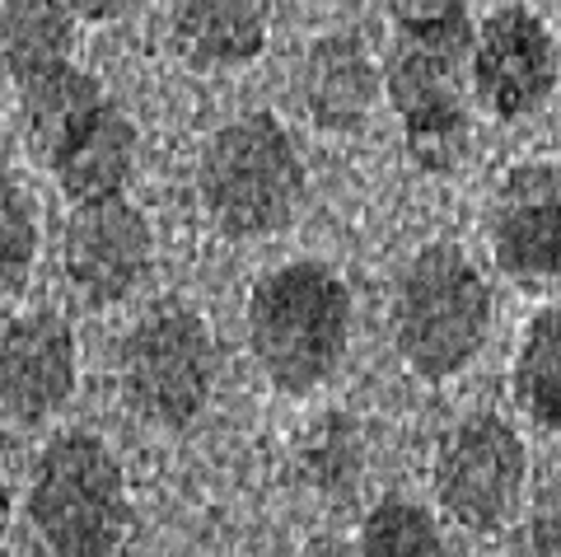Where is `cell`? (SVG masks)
Instances as JSON below:
<instances>
[{"label":"cell","mask_w":561,"mask_h":557,"mask_svg":"<svg viewBox=\"0 0 561 557\" xmlns=\"http://www.w3.org/2000/svg\"><path fill=\"white\" fill-rule=\"evenodd\" d=\"M28 520L61 557H108L131 525L127 478L113 450L90 431H61L33 464Z\"/></svg>","instance_id":"cell-6"},{"label":"cell","mask_w":561,"mask_h":557,"mask_svg":"<svg viewBox=\"0 0 561 557\" xmlns=\"http://www.w3.org/2000/svg\"><path fill=\"white\" fill-rule=\"evenodd\" d=\"M491 258L519 286L561 276V179L548 164H524L505 179L491 212Z\"/></svg>","instance_id":"cell-12"},{"label":"cell","mask_w":561,"mask_h":557,"mask_svg":"<svg viewBox=\"0 0 561 557\" xmlns=\"http://www.w3.org/2000/svg\"><path fill=\"white\" fill-rule=\"evenodd\" d=\"M515 398L542 431H561V305L529 319L515 356Z\"/></svg>","instance_id":"cell-16"},{"label":"cell","mask_w":561,"mask_h":557,"mask_svg":"<svg viewBox=\"0 0 561 557\" xmlns=\"http://www.w3.org/2000/svg\"><path fill=\"white\" fill-rule=\"evenodd\" d=\"M491 333V286L459 243L421 249L393 295V346L416 379L468 371Z\"/></svg>","instance_id":"cell-3"},{"label":"cell","mask_w":561,"mask_h":557,"mask_svg":"<svg viewBox=\"0 0 561 557\" xmlns=\"http://www.w3.org/2000/svg\"><path fill=\"white\" fill-rule=\"evenodd\" d=\"M28 150L70 202L117 197L136 169V127L76 61L20 90Z\"/></svg>","instance_id":"cell-1"},{"label":"cell","mask_w":561,"mask_h":557,"mask_svg":"<svg viewBox=\"0 0 561 557\" xmlns=\"http://www.w3.org/2000/svg\"><path fill=\"white\" fill-rule=\"evenodd\" d=\"M398 29H445L468 20V0H383Z\"/></svg>","instance_id":"cell-19"},{"label":"cell","mask_w":561,"mask_h":557,"mask_svg":"<svg viewBox=\"0 0 561 557\" xmlns=\"http://www.w3.org/2000/svg\"><path fill=\"white\" fill-rule=\"evenodd\" d=\"M529 455L515 427L496 412L454 422L435 455V507L468 534H496L519 515Z\"/></svg>","instance_id":"cell-8"},{"label":"cell","mask_w":561,"mask_h":557,"mask_svg":"<svg viewBox=\"0 0 561 557\" xmlns=\"http://www.w3.org/2000/svg\"><path fill=\"white\" fill-rule=\"evenodd\" d=\"M197 197L230 239H262L295 220L305 202V164L272 113H243L210 136L197 160Z\"/></svg>","instance_id":"cell-4"},{"label":"cell","mask_w":561,"mask_h":557,"mask_svg":"<svg viewBox=\"0 0 561 557\" xmlns=\"http://www.w3.org/2000/svg\"><path fill=\"white\" fill-rule=\"evenodd\" d=\"M66 276L90 305H117L146 286L154 263V239L146 216L127 197L76 202L61 239Z\"/></svg>","instance_id":"cell-10"},{"label":"cell","mask_w":561,"mask_h":557,"mask_svg":"<svg viewBox=\"0 0 561 557\" xmlns=\"http://www.w3.org/2000/svg\"><path fill=\"white\" fill-rule=\"evenodd\" d=\"M529 544H534V553H552V557H561V482L548 492V501L538 507Z\"/></svg>","instance_id":"cell-20"},{"label":"cell","mask_w":561,"mask_h":557,"mask_svg":"<svg viewBox=\"0 0 561 557\" xmlns=\"http://www.w3.org/2000/svg\"><path fill=\"white\" fill-rule=\"evenodd\" d=\"M561 52L548 24L524 5H505L472 33V94L491 117L515 122L552 99Z\"/></svg>","instance_id":"cell-9"},{"label":"cell","mask_w":561,"mask_h":557,"mask_svg":"<svg viewBox=\"0 0 561 557\" xmlns=\"http://www.w3.org/2000/svg\"><path fill=\"white\" fill-rule=\"evenodd\" d=\"M10 525V492H5V482H0V534H5Z\"/></svg>","instance_id":"cell-22"},{"label":"cell","mask_w":561,"mask_h":557,"mask_svg":"<svg viewBox=\"0 0 561 557\" xmlns=\"http://www.w3.org/2000/svg\"><path fill=\"white\" fill-rule=\"evenodd\" d=\"M76 20L66 0H0V71L14 90L76 61Z\"/></svg>","instance_id":"cell-15"},{"label":"cell","mask_w":561,"mask_h":557,"mask_svg":"<svg viewBox=\"0 0 561 557\" xmlns=\"http://www.w3.org/2000/svg\"><path fill=\"white\" fill-rule=\"evenodd\" d=\"M351 286L328 263L272 268L249 295V346L280 394H313L351 346Z\"/></svg>","instance_id":"cell-2"},{"label":"cell","mask_w":561,"mask_h":557,"mask_svg":"<svg viewBox=\"0 0 561 557\" xmlns=\"http://www.w3.org/2000/svg\"><path fill=\"white\" fill-rule=\"evenodd\" d=\"M360 553L370 557H426L445 553L435 515L408 497H383L360 525Z\"/></svg>","instance_id":"cell-17"},{"label":"cell","mask_w":561,"mask_h":557,"mask_svg":"<svg viewBox=\"0 0 561 557\" xmlns=\"http://www.w3.org/2000/svg\"><path fill=\"white\" fill-rule=\"evenodd\" d=\"M76 389V338L51 309L0 328V412L10 422H47Z\"/></svg>","instance_id":"cell-11"},{"label":"cell","mask_w":561,"mask_h":557,"mask_svg":"<svg viewBox=\"0 0 561 557\" xmlns=\"http://www.w3.org/2000/svg\"><path fill=\"white\" fill-rule=\"evenodd\" d=\"M216 389V342L197 309L154 305L122 342V398L140 422L183 431Z\"/></svg>","instance_id":"cell-7"},{"label":"cell","mask_w":561,"mask_h":557,"mask_svg":"<svg viewBox=\"0 0 561 557\" xmlns=\"http://www.w3.org/2000/svg\"><path fill=\"white\" fill-rule=\"evenodd\" d=\"M472 29L468 20L445 29H402L383 61V94L402 117L408 155L426 173H454L472 150L468 122Z\"/></svg>","instance_id":"cell-5"},{"label":"cell","mask_w":561,"mask_h":557,"mask_svg":"<svg viewBox=\"0 0 561 557\" xmlns=\"http://www.w3.org/2000/svg\"><path fill=\"white\" fill-rule=\"evenodd\" d=\"M169 38L197 71L249 66L267 47V0H173Z\"/></svg>","instance_id":"cell-14"},{"label":"cell","mask_w":561,"mask_h":557,"mask_svg":"<svg viewBox=\"0 0 561 557\" xmlns=\"http://www.w3.org/2000/svg\"><path fill=\"white\" fill-rule=\"evenodd\" d=\"M379 94H383V71L360 38L328 33V38L309 43L300 61V103L313 127L332 136L360 132L370 122Z\"/></svg>","instance_id":"cell-13"},{"label":"cell","mask_w":561,"mask_h":557,"mask_svg":"<svg viewBox=\"0 0 561 557\" xmlns=\"http://www.w3.org/2000/svg\"><path fill=\"white\" fill-rule=\"evenodd\" d=\"M38 258V212L14 179H0V300L24 291Z\"/></svg>","instance_id":"cell-18"},{"label":"cell","mask_w":561,"mask_h":557,"mask_svg":"<svg viewBox=\"0 0 561 557\" xmlns=\"http://www.w3.org/2000/svg\"><path fill=\"white\" fill-rule=\"evenodd\" d=\"M70 10L80 14V20H90V24H108V20H122L136 0H66Z\"/></svg>","instance_id":"cell-21"},{"label":"cell","mask_w":561,"mask_h":557,"mask_svg":"<svg viewBox=\"0 0 561 557\" xmlns=\"http://www.w3.org/2000/svg\"><path fill=\"white\" fill-rule=\"evenodd\" d=\"M557 10H561V0H557Z\"/></svg>","instance_id":"cell-23"}]
</instances>
